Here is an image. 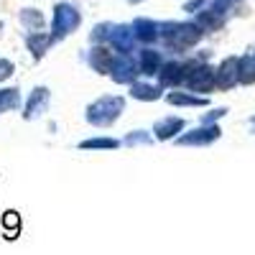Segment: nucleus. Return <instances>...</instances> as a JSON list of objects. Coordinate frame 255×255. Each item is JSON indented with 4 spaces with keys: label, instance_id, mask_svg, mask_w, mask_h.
I'll list each match as a JSON object with an SVG mask.
<instances>
[{
    "label": "nucleus",
    "instance_id": "1",
    "mask_svg": "<svg viewBox=\"0 0 255 255\" xmlns=\"http://www.w3.org/2000/svg\"><path fill=\"white\" fill-rule=\"evenodd\" d=\"M202 28L197 23H191V20H184V23H179V20H166V23H158V38L163 41V46L168 51H189L194 49L199 44L202 38Z\"/></svg>",
    "mask_w": 255,
    "mask_h": 255
},
{
    "label": "nucleus",
    "instance_id": "2",
    "mask_svg": "<svg viewBox=\"0 0 255 255\" xmlns=\"http://www.w3.org/2000/svg\"><path fill=\"white\" fill-rule=\"evenodd\" d=\"M125 110V100L118 95H105L100 100H95L87 108V123L95 128H108L113 125Z\"/></svg>",
    "mask_w": 255,
    "mask_h": 255
},
{
    "label": "nucleus",
    "instance_id": "3",
    "mask_svg": "<svg viewBox=\"0 0 255 255\" xmlns=\"http://www.w3.org/2000/svg\"><path fill=\"white\" fill-rule=\"evenodd\" d=\"M184 84L191 92H212L217 87V69H212L209 64L191 59L186 61V79Z\"/></svg>",
    "mask_w": 255,
    "mask_h": 255
},
{
    "label": "nucleus",
    "instance_id": "4",
    "mask_svg": "<svg viewBox=\"0 0 255 255\" xmlns=\"http://www.w3.org/2000/svg\"><path fill=\"white\" fill-rule=\"evenodd\" d=\"M82 23V13L72 3H59L54 8V20H51V36L54 41L67 38L72 31H77Z\"/></svg>",
    "mask_w": 255,
    "mask_h": 255
},
{
    "label": "nucleus",
    "instance_id": "5",
    "mask_svg": "<svg viewBox=\"0 0 255 255\" xmlns=\"http://www.w3.org/2000/svg\"><path fill=\"white\" fill-rule=\"evenodd\" d=\"M194 23L202 28V31H220L227 18H230V3H225V0H215V3L204 5L202 10L194 13Z\"/></svg>",
    "mask_w": 255,
    "mask_h": 255
},
{
    "label": "nucleus",
    "instance_id": "6",
    "mask_svg": "<svg viewBox=\"0 0 255 255\" xmlns=\"http://www.w3.org/2000/svg\"><path fill=\"white\" fill-rule=\"evenodd\" d=\"M222 130H220V125H199L194 128V130H186L184 135L176 138V145H209V143H215L220 140Z\"/></svg>",
    "mask_w": 255,
    "mask_h": 255
},
{
    "label": "nucleus",
    "instance_id": "7",
    "mask_svg": "<svg viewBox=\"0 0 255 255\" xmlns=\"http://www.w3.org/2000/svg\"><path fill=\"white\" fill-rule=\"evenodd\" d=\"M108 44H110V49L113 51H118V54H133V49H135V33H133V26H115L113 23V31H110V36H108Z\"/></svg>",
    "mask_w": 255,
    "mask_h": 255
},
{
    "label": "nucleus",
    "instance_id": "8",
    "mask_svg": "<svg viewBox=\"0 0 255 255\" xmlns=\"http://www.w3.org/2000/svg\"><path fill=\"white\" fill-rule=\"evenodd\" d=\"M138 74H140L138 61H135L130 54H118V59H115V64H113L110 77H113L118 84H133Z\"/></svg>",
    "mask_w": 255,
    "mask_h": 255
},
{
    "label": "nucleus",
    "instance_id": "9",
    "mask_svg": "<svg viewBox=\"0 0 255 255\" xmlns=\"http://www.w3.org/2000/svg\"><path fill=\"white\" fill-rule=\"evenodd\" d=\"M156 77L161 82V87H179V84H184V79H186V61H179V59L163 61Z\"/></svg>",
    "mask_w": 255,
    "mask_h": 255
},
{
    "label": "nucleus",
    "instance_id": "10",
    "mask_svg": "<svg viewBox=\"0 0 255 255\" xmlns=\"http://www.w3.org/2000/svg\"><path fill=\"white\" fill-rule=\"evenodd\" d=\"M240 84V56H227L217 67V87L232 90Z\"/></svg>",
    "mask_w": 255,
    "mask_h": 255
},
{
    "label": "nucleus",
    "instance_id": "11",
    "mask_svg": "<svg viewBox=\"0 0 255 255\" xmlns=\"http://www.w3.org/2000/svg\"><path fill=\"white\" fill-rule=\"evenodd\" d=\"M49 102H51V92L49 87H36L26 102V113L23 118L26 120H38V118H44L46 110H49Z\"/></svg>",
    "mask_w": 255,
    "mask_h": 255
},
{
    "label": "nucleus",
    "instance_id": "12",
    "mask_svg": "<svg viewBox=\"0 0 255 255\" xmlns=\"http://www.w3.org/2000/svg\"><path fill=\"white\" fill-rule=\"evenodd\" d=\"M115 59H118V54L113 51V49H108V46H95L92 51H90V56H87V61H90V67L97 72V74H110L113 72V64H115Z\"/></svg>",
    "mask_w": 255,
    "mask_h": 255
},
{
    "label": "nucleus",
    "instance_id": "13",
    "mask_svg": "<svg viewBox=\"0 0 255 255\" xmlns=\"http://www.w3.org/2000/svg\"><path fill=\"white\" fill-rule=\"evenodd\" d=\"M184 130V118H161L153 125V135L158 140H171Z\"/></svg>",
    "mask_w": 255,
    "mask_h": 255
},
{
    "label": "nucleus",
    "instance_id": "14",
    "mask_svg": "<svg viewBox=\"0 0 255 255\" xmlns=\"http://www.w3.org/2000/svg\"><path fill=\"white\" fill-rule=\"evenodd\" d=\"M130 26H133L135 41H140V44H153L158 38V23L151 18H135Z\"/></svg>",
    "mask_w": 255,
    "mask_h": 255
},
{
    "label": "nucleus",
    "instance_id": "15",
    "mask_svg": "<svg viewBox=\"0 0 255 255\" xmlns=\"http://www.w3.org/2000/svg\"><path fill=\"white\" fill-rule=\"evenodd\" d=\"M161 64H163V59H161V51H156V49H143L138 54V69L145 77H156Z\"/></svg>",
    "mask_w": 255,
    "mask_h": 255
},
{
    "label": "nucleus",
    "instance_id": "16",
    "mask_svg": "<svg viewBox=\"0 0 255 255\" xmlns=\"http://www.w3.org/2000/svg\"><path fill=\"white\" fill-rule=\"evenodd\" d=\"M26 44H28V51L33 54V59H41L49 51V46L54 44V36L44 33V31H33V33L26 36Z\"/></svg>",
    "mask_w": 255,
    "mask_h": 255
},
{
    "label": "nucleus",
    "instance_id": "17",
    "mask_svg": "<svg viewBox=\"0 0 255 255\" xmlns=\"http://www.w3.org/2000/svg\"><path fill=\"white\" fill-rule=\"evenodd\" d=\"M130 97L143 100V102H153L161 97V87L158 84H148V82H133L130 84Z\"/></svg>",
    "mask_w": 255,
    "mask_h": 255
},
{
    "label": "nucleus",
    "instance_id": "18",
    "mask_svg": "<svg viewBox=\"0 0 255 255\" xmlns=\"http://www.w3.org/2000/svg\"><path fill=\"white\" fill-rule=\"evenodd\" d=\"M171 105H181V108H204L209 105L207 97H199V95H189V92H171L166 97Z\"/></svg>",
    "mask_w": 255,
    "mask_h": 255
},
{
    "label": "nucleus",
    "instance_id": "19",
    "mask_svg": "<svg viewBox=\"0 0 255 255\" xmlns=\"http://www.w3.org/2000/svg\"><path fill=\"white\" fill-rule=\"evenodd\" d=\"M20 23H23V28L28 33L44 31V15H41L38 10H33V8H23V10H20Z\"/></svg>",
    "mask_w": 255,
    "mask_h": 255
},
{
    "label": "nucleus",
    "instance_id": "20",
    "mask_svg": "<svg viewBox=\"0 0 255 255\" xmlns=\"http://www.w3.org/2000/svg\"><path fill=\"white\" fill-rule=\"evenodd\" d=\"M18 105H20V92H18V87H5V90H0V115L15 110Z\"/></svg>",
    "mask_w": 255,
    "mask_h": 255
},
{
    "label": "nucleus",
    "instance_id": "21",
    "mask_svg": "<svg viewBox=\"0 0 255 255\" xmlns=\"http://www.w3.org/2000/svg\"><path fill=\"white\" fill-rule=\"evenodd\" d=\"M118 145H120V140H115V138H87L79 143V148H84V151H113Z\"/></svg>",
    "mask_w": 255,
    "mask_h": 255
},
{
    "label": "nucleus",
    "instance_id": "22",
    "mask_svg": "<svg viewBox=\"0 0 255 255\" xmlns=\"http://www.w3.org/2000/svg\"><path fill=\"white\" fill-rule=\"evenodd\" d=\"M240 84H255V59L240 56Z\"/></svg>",
    "mask_w": 255,
    "mask_h": 255
},
{
    "label": "nucleus",
    "instance_id": "23",
    "mask_svg": "<svg viewBox=\"0 0 255 255\" xmlns=\"http://www.w3.org/2000/svg\"><path fill=\"white\" fill-rule=\"evenodd\" d=\"M110 31H113V23H100V26H95V28H92V33H90L92 44H108Z\"/></svg>",
    "mask_w": 255,
    "mask_h": 255
},
{
    "label": "nucleus",
    "instance_id": "24",
    "mask_svg": "<svg viewBox=\"0 0 255 255\" xmlns=\"http://www.w3.org/2000/svg\"><path fill=\"white\" fill-rule=\"evenodd\" d=\"M125 143L128 145H148L151 143V135H145V130H133V133H128Z\"/></svg>",
    "mask_w": 255,
    "mask_h": 255
},
{
    "label": "nucleus",
    "instance_id": "25",
    "mask_svg": "<svg viewBox=\"0 0 255 255\" xmlns=\"http://www.w3.org/2000/svg\"><path fill=\"white\" fill-rule=\"evenodd\" d=\"M3 225H5V230L10 232V235H8V238H15V235H13V227L18 230V225H20V220H18V215H15V212H5V217H3Z\"/></svg>",
    "mask_w": 255,
    "mask_h": 255
},
{
    "label": "nucleus",
    "instance_id": "26",
    "mask_svg": "<svg viewBox=\"0 0 255 255\" xmlns=\"http://www.w3.org/2000/svg\"><path fill=\"white\" fill-rule=\"evenodd\" d=\"M227 115V108H217V110H212V113H207L204 118H202V125H212L215 120H220V118H225Z\"/></svg>",
    "mask_w": 255,
    "mask_h": 255
},
{
    "label": "nucleus",
    "instance_id": "27",
    "mask_svg": "<svg viewBox=\"0 0 255 255\" xmlns=\"http://www.w3.org/2000/svg\"><path fill=\"white\" fill-rule=\"evenodd\" d=\"M10 74H13V64H10L8 59H0V82L8 79Z\"/></svg>",
    "mask_w": 255,
    "mask_h": 255
},
{
    "label": "nucleus",
    "instance_id": "28",
    "mask_svg": "<svg viewBox=\"0 0 255 255\" xmlns=\"http://www.w3.org/2000/svg\"><path fill=\"white\" fill-rule=\"evenodd\" d=\"M207 5V0H189V3H184V10L186 13H197V10H202Z\"/></svg>",
    "mask_w": 255,
    "mask_h": 255
},
{
    "label": "nucleus",
    "instance_id": "29",
    "mask_svg": "<svg viewBox=\"0 0 255 255\" xmlns=\"http://www.w3.org/2000/svg\"><path fill=\"white\" fill-rule=\"evenodd\" d=\"M128 3H133V5H138V3H143V0H128Z\"/></svg>",
    "mask_w": 255,
    "mask_h": 255
},
{
    "label": "nucleus",
    "instance_id": "30",
    "mask_svg": "<svg viewBox=\"0 0 255 255\" xmlns=\"http://www.w3.org/2000/svg\"><path fill=\"white\" fill-rule=\"evenodd\" d=\"M225 3H230V5H232V3H240V0H225Z\"/></svg>",
    "mask_w": 255,
    "mask_h": 255
},
{
    "label": "nucleus",
    "instance_id": "31",
    "mask_svg": "<svg viewBox=\"0 0 255 255\" xmlns=\"http://www.w3.org/2000/svg\"><path fill=\"white\" fill-rule=\"evenodd\" d=\"M250 125H253V130H255V115H253V120H250Z\"/></svg>",
    "mask_w": 255,
    "mask_h": 255
},
{
    "label": "nucleus",
    "instance_id": "32",
    "mask_svg": "<svg viewBox=\"0 0 255 255\" xmlns=\"http://www.w3.org/2000/svg\"><path fill=\"white\" fill-rule=\"evenodd\" d=\"M253 59H255V54H253Z\"/></svg>",
    "mask_w": 255,
    "mask_h": 255
},
{
    "label": "nucleus",
    "instance_id": "33",
    "mask_svg": "<svg viewBox=\"0 0 255 255\" xmlns=\"http://www.w3.org/2000/svg\"><path fill=\"white\" fill-rule=\"evenodd\" d=\"M0 26H3V23H0Z\"/></svg>",
    "mask_w": 255,
    "mask_h": 255
}]
</instances>
